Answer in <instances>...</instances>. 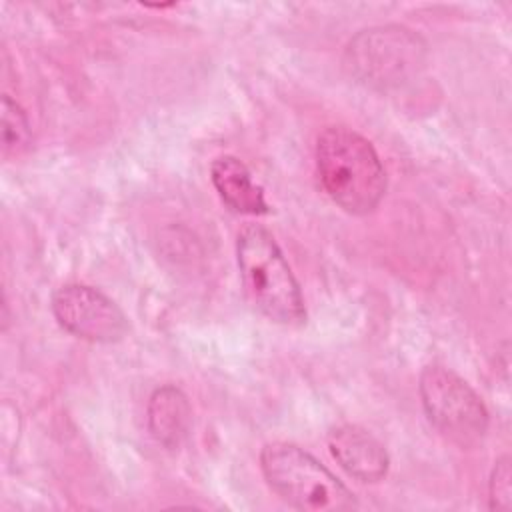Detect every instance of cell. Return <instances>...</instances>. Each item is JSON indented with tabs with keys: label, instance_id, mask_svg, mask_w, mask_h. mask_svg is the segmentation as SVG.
I'll list each match as a JSON object with an SVG mask.
<instances>
[{
	"label": "cell",
	"instance_id": "obj_1",
	"mask_svg": "<svg viewBox=\"0 0 512 512\" xmlns=\"http://www.w3.org/2000/svg\"><path fill=\"white\" fill-rule=\"evenodd\" d=\"M316 170L326 194L348 214L372 212L386 192L374 146L348 126H328L316 140Z\"/></svg>",
	"mask_w": 512,
	"mask_h": 512
},
{
	"label": "cell",
	"instance_id": "obj_2",
	"mask_svg": "<svg viewBox=\"0 0 512 512\" xmlns=\"http://www.w3.org/2000/svg\"><path fill=\"white\" fill-rule=\"evenodd\" d=\"M236 262L244 292L260 314L282 326H298L306 320L300 286L264 226L242 228L236 240Z\"/></svg>",
	"mask_w": 512,
	"mask_h": 512
},
{
	"label": "cell",
	"instance_id": "obj_3",
	"mask_svg": "<svg viewBox=\"0 0 512 512\" xmlns=\"http://www.w3.org/2000/svg\"><path fill=\"white\" fill-rule=\"evenodd\" d=\"M260 468L272 492L298 510L344 512L358 504L324 464L296 444H266L260 452Z\"/></svg>",
	"mask_w": 512,
	"mask_h": 512
},
{
	"label": "cell",
	"instance_id": "obj_4",
	"mask_svg": "<svg viewBox=\"0 0 512 512\" xmlns=\"http://www.w3.org/2000/svg\"><path fill=\"white\" fill-rule=\"evenodd\" d=\"M426 42L398 24L360 30L348 44L344 64L362 84L378 90L400 88L412 82L426 64Z\"/></svg>",
	"mask_w": 512,
	"mask_h": 512
},
{
	"label": "cell",
	"instance_id": "obj_5",
	"mask_svg": "<svg viewBox=\"0 0 512 512\" xmlns=\"http://www.w3.org/2000/svg\"><path fill=\"white\" fill-rule=\"evenodd\" d=\"M420 398L438 432L460 446H474L488 430V410L470 384L450 368L432 364L420 374Z\"/></svg>",
	"mask_w": 512,
	"mask_h": 512
},
{
	"label": "cell",
	"instance_id": "obj_6",
	"mask_svg": "<svg viewBox=\"0 0 512 512\" xmlns=\"http://www.w3.org/2000/svg\"><path fill=\"white\" fill-rule=\"evenodd\" d=\"M56 322L76 338L112 344L126 336L128 320L118 304L98 288L66 284L52 294Z\"/></svg>",
	"mask_w": 512,
	"mask_h": 512
},
{
	"label": "cell",
	"instance_id": "obj_7",
	"mask_svg": "<svg viewBox=\"0 0 512 512\" xmlns=\"http://www.w3.org/2000/svg\"><path fill=\"white\" fill-rule=\"evenodd\" d=\"M328 448L336 462L360 482H378L388 472V452L364 428L342 424L328 436Z\"/></svg>",
	"mask_w": 512,
	"mask_h": 512
},
{
	"label": "cell",
	"instance_id": "obj_8",
	"mask_svg": "<svg viewBox=\"0 0 512 512\" xmlns=\"http://www.w3.org/2000/svg\"><path fill=\"white\" fill-rule=\"evenodd\" d=\"M212 184L222 202L238 214H268L264 190L252 180L250 170L236 156H220L210 166Z\"/></svg>",
	"mask_w": 512,
	"mask_h": 512
},
{
	"label": "cell",
	"instance_id": "obj_9",
	"mask_svg": "<svg viewBox=\"0 0 512 512\" xmlns=\"http://www.w3.org/2000/svg\"><path fill=\"white\" fill-rule=\"evenodd\" d=\"M192 408L188 396L176 386H160L148 400V430L168 450L178 448L190 432Z\"/></svg>",
	"mask_w": 512,
	"mask_h": 512
},
{
	"label": "cell",
	"instance_id": "obj_10",
	"mask_svg": "<svg viewBox=\"0 0 512 512\" xmlns=\"http://www.w3.org/2000/svg\"><path fill=\"white\" fill-rule=\"evenodd\" d=\"M30 142V124L20 108L10 96L2 98V144L6 152H20Z\"/></svg>",
	"mask_w": 512,
	"mask_h": 512
},
{
	"label": "cell",
	"instance_id": "obj_11",
	"mask_svg": "<svg viewBox=\"0 0 512 512\" xmlns=\"http://www.w3.org/2000/svg\"><path fill=\"white\" fill-rule=\"evenodd\" d=\"M488 494H490V508L498 512H508L512 508V468H510V456H502L494 462L490 482H488Z\"/></svg>",
	"mask_w": 512,
	"mask_h": 512
}]
</instances>
